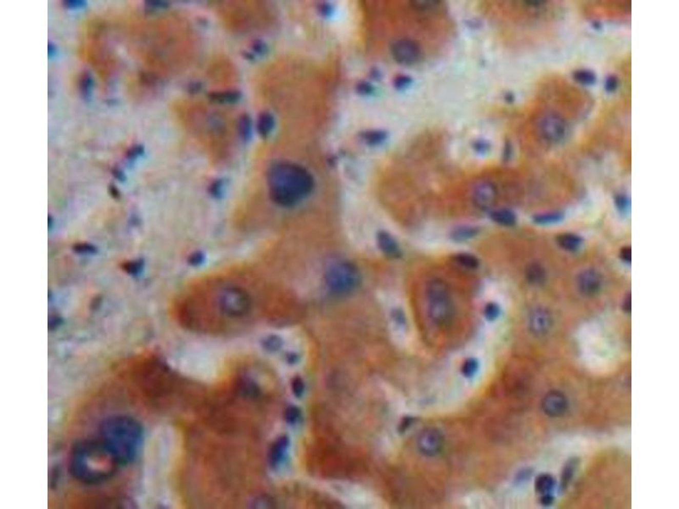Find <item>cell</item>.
<instances>
[{
	"label": "cell",
	"instance_id": "603a6c76",
	"mask_svg": "<svg viewBox=\"0 0 679 509\" xmlns=\"http://www.w3.org/2000/svg\"><path fill=\"white\" fill-rule=\"evenodd\" d=\"M500 313L501 310L500 306L496 303H488L484 310V315L489 321H494L495 319H497V317H500Z\"/></svg>",
	"mask_w": 679,
	"mask_h": 509
},
{
	"label": "cell",
	"instance_id": "4dcf8cb0",
	"mask_svg": "<svg viewBox=\"0 0 679 509\" xmlns=\"http://www.w3.org/2000/svg\"><path fill=\"white\" fill-rule=\"evenodd\" d=\"M631 301H632L631 295H628L625 300H624V303H623V310L627 312V313H630L631 312Z\"/></svg>",
	"mask_w": 679,
	"mask_h": 509
},
{
	"label": "cell",
	"instance_id": "83f0119b",
	"mask_svg": "<svg viewBox=\"0 0 679 509\" xmlns=\"http://www.w3.org/2000/svg\"><path fill=\"white\" fill-rule=\"evenodd\" d=\"M272 126H273V120L271 118V116L264 115V117L262 118L261 123H260V129H261L262 133H265V134L268 133L271 130Z\"/></svg>",
	"mask_w": 679,
	"mask_h": 509
},
{
	"label": "cell",
	"instance_id": "8992f818",
	"mask_svg": "<svg viewBox=\"0 0 679 509\" xmlns=\"http://www.w3.org/2000/svg\"><path fill=\"white\" fill-rule=\"evenodd\" d=\"M576 288L584 296L598 295L603 286V278L598 271L588 268L582 271L576 277Z\"/></svg>",
	"mask_w": 679,
	"mask_h": 509
},
{
	"label": "cell",
	"instance_id": "2e32d148",
	"mask_svg": "<svg viewBox=\"0 0 679 509\" xmlns=\"http://www.w3.org/2000/svg\"><path fill=\"white\" fill-rule=\"evenodd\" d=\"M554 486L555 480L550 475L545 474L539 475L535 481L536 491L542 495L550 494V492L554 489Z\"/></svg>",
	"mask_w": 679,
	"mask_h": 509
},
{
	"label": "cell",
	"instance_id": "7402d4cb",
	"mask_svg": "<svg viewBox=\"0 0 679 509\" xmlns=\"http://www.w3.org/2000/svg\"><path fill=\"white\" fill-rule=\"evenodd\" d=\"M576 462L575 460H571L566 465L564 469L563 474H562V487H566L568 485L570 480L573 476L574 471L576 469Z\"/></svg>",
	"mask_w": 679,
	"mask_h": 509
},
{
	"label": "cell",
	"instance_id": "ffe728a7",
	"mask_svg": "<svg viewBox=\"0 0 679 509\" xmlns=\"http://www.w3.org/2000/svg\"><path fill=\"white\" fill-rule=\"evenodd\" d=\"M285 420L290 425H294L300 420L301 410L297 406H289L285 411Z\"/></svg>",
	"mask_w": 679,
	"mask_h": 509
},
{
	"label": "cell",
	"instance_id": "277c9868",
	"mask_svg": "<svg viewBox=\"0 0 679 509\" xmlns=\"http://www.w3.org/2000/svg\"><path fill=\"white\" fill-rule=\"evenodd\" d=\"M426 300L429 317L440 327H445L453 321L454 307L450 290L444 281L434 278L426 287Z\"/></svg>",
	"mask_w": 679,
	"mask_h": 509
},
{
	"label": "cell",
	"instance_id": "7c38bea8",
	"mask_svg": "<svg viewBox=\"0 0 679 509\" xmlns=\"http://www.w3.org/2000/svg\"><path fill=\"white\" fill-rule=\"evenodd\" d=\"M418 49L415 45H413L409 41H402L394 45L393 52L395 56L404 62H413L418 55Z\"/></svg>",
	"mask_w": 679,
	"mask_h": 509
},
{
	"label": "cell",
	"instance_id": "5b68a950",
	"mask_svg": "<svg viewBox=\"0 0 679 509\" xmlns=\"http://www.w3.org/2000/svg\"><path fill=\"white\" fill-rule=\"evenodd\" d=\"M444 441V436L439 430L426 429L418 436V449L424 456L432 458L443 451Z\"/></svg>",
	"mask_w": 679,
	"mask_h": 509
},
{
	"label": "cell",
	"instance_id": "ba28073f",
	"mask_svg": "<svg viewBox=\"0 0 679 509\" xmlns=\"http://www.w3.org/2000/svg\"><path fill=\"white\" fill-rule=\"evenodd\" d=\"M542 406L547 415L556 418L567 411L568 401L566 396L560 391H550L543 400Z\"/></svg>",
	"mask_w": 679,
	"mask_h": 509
},
{
	"label": "cell",
	"instance_id": "9c48e42d",
	"mask_svg": "<svg viewBox=\"0 0 679 509\" xmlns=\"http://www.w3.org/2000/svg\"><path fill=\"white\" fill-rule=\"evenodd\" d=\"M497 189L491 182H482L473 191V202L480 209H488L497 199Z\"/></svg>",
	"mask_w": 679,
	"mask_h": 509
},
{
	"label": "cell",
	"instance_id": "f1b7e54d",
	"mask_svg": "<svg viewBox=\"0 0 679 509\" xmlns=\"http://www.w3.org/2000/svg\"><path fill=\"white\" fill-rule=\"evenodd\" d=\"M620 257L623 260V262L627 264H630L632 261V250L630 246H625L622 249L620 252Z\"/></svg>",
	"mask_w": 679,
	"mask_h": 509
},
{
	"label": "cell",
	"instance_id": "f546056e",
	"mask_svg": "<svg viewBox=\"0 0 679 509\" xmlns=\"http://www.w3.org/2000/svg\"><path fill=\"white\" fill-rule=\"evenodd\" d=\"M553 501H554V497H552L550 494L543 495V497H542V504L545 505V506L551 505Z\"/></svg>",
	"mask_w": 679,
	"mask_h": 509
},
{
	"label": "cell",
	"instance_id": "3957f363",
	"mask_svg": "<svg viewBox=\"0 0 679 509\" xmlns=\"http://www.w3.org/2000/svg\"><path fill=\"white\" fill-rule=\"evenodd\" d=\"M323 280L330 295L344 298L352 295L361 283V274L353 262L346 259H335L328 264Z\"/></svg>",
	"mask_w": 679,
	"mask_h": 509
},
{
	"label": "cell",
	"instance_id": "4316f807",
	"mask_svg": "<svg viewBox=\"0 0 679 509\" xmlns=\"http://www.w3.org/2000/svg\"><path fill=\"white\" fill-rule=\"evenodd\" d=\"M273 502L272 499H269L268 497H259L255 500L253 503L254 507L257 508H267V507H273Z\"/></svg>",
	"mask_w": 679,
	"mask_h": 509
},
{
	"label": "cell",
	"instance_id": "7a4b0ae2",
	"mask_svg": "<svg viewBox=\"0 0 679 509\" xmlns=\"http://www.w3.org/2000/svg\"><path fill=\"white\" fill-rule=\"evenodd\" d=\"M319 182L310 161L275 158L255 172L234 208V225L246 233L310 241Z\"/></svg>",
	"mask_w": 679,
	"mask_h": 509
},
{
	"label": "cell",
	"instance_id": "cb8c5ba5",
	"mask_svg": "<svg viewBox=\"0 0 679 509\" xmlns=\"http://www.w3.org/2000/svg\"><path fill=\"white\" fill-rule=\"evenodd\" d=\"M615 202L616 209H617L618 212L621 215L625 216V215L628 214V212H629V208H630L629 207L630 203H629V199H628V197L625 196V195H619V196L615 198Z\"/></svg>",
	"mask_w": 679,
	"mask_h": 509
},
{
	"label": "cell",
	"instance_id": "44dd1931",
	"mask_svg": "<svg viewBox=\"0 0 679 509\" xmlns=\"http://www.w3.org/2000/svg\"><path fill=\"white\" fill-rule=\"evenodd\" d=\"M478 233L477 229L475 228H462L461 229H457L455 233L453 234L454 239L457 240H465V239H470L473 236L476 235Z\"/></svg>",
	"mask_w": 679,
	"mask_h": 509
},
{
	"label": "cell",
	"instance_id": "1f68e13d",
	"mask_svg": "<svg viewBox=\"0 0 679 509\" xmlns=\"http://www.w3.org/2000/svg\"><path fill=\"white\" fill-rule=\"evenodd\" d=\"M268 265H270V264H268ZM274 269H275V268H274ZM275 270H276V269H275ZM276 271H277V270H276ZM278 273H279V272H278ZM281 275H282V274H281ZM282 276H283V275H282ZM283 277H284V276H283ZM284 278H285V277H284ZM286 280H288V279H286ZM288 281H289V280H288ZM289 282H290V281H289ZM290 283H291V282H290ZM291 284H292V283H291ZM292 286H293V284H292ZM294 287H295V286H294ZM295 289H296V288H295ZM296 291H297V289H296ZM298 292H299V291H298ZM299 294H300V293H299ZM300 295H301V294H300ZM302 297H303V296H302ZM303 300H304V298L303 297ZM304 301H305V300H304ZM305 304H306V305H307V303H306V301H305ZM306 309H307V311H306V314H307V313H308V307H307V306H306Z\"/></svg>",
	"mask_w": 679,
	"mask_h": 509
},
{
	"label": "cell",
	"instance_id": "e0dca14e",
	"mask_svg": "<svg viewBox=\"0 0 679 509\" xmlns=\"http://www.w3.org/2000/svg\"><path fill=\"white\" fill-rule=\"evenodd\" d=\"M563 219V214L561 212L540 213V214L535 215L533 217V221L535 223L544 225V226L558 223V222L562 221Z\"/></svg>",
	"mask_w": 679,
	"mask_h": 509
},
{
	"label": "cell",
	"instance_id": "52a82bcc",
	"mask_svg": "<svg viewBox=\"0 0 679 509\" xmlns=\"http://www.w3.org/2000/svg\"><path fill=\"white\" fill-rule=\"evenodd\" d=\"M528 325L532 334L536 336L546 335L551 329V314L541 307L534 308L528 316Z\"/></svg>",
	"mask_w": 679,
	"mask_h": 509
},
{
	"label": "cell",
	"instance_id": "ac0fdd59",
	"mask_svg": "<svg viewBox=\"0 0 679 509\" xmlns=\"http://www.w3.org/2000/svg\"><path fill=\"white\" fill-rule=\"evenodd\" d=\"M456 261L463 267L469 269H475L479 266L478 259L475 256H472L471 254H458V256H456Z\"/></svg>",
	"mask_w": 679,
	"mask_h": 509
},
{
	"label": "cell",
	"instance_id": "d6986e66",
	"mask_svg": "<svg viewBox=\"0 0 679 509\" xmlns=\"http://www.w3.org/2000/svg\"><path fill=\"white\" fill-rule=\"evenodd\" d=\"M479 369V362L475 358H470L466 360L465 363L463 364L462 374L465 378H472L475 376Z\"/></svg>",
	"mask_w": 679,
	"mask_h": 509
},
{
	"label": "cell",
	"instance_id": "484cf974",
	"mask_svg": "<svg viewBox=\"0 0 679 509\" xmlns=\"http://www.w3.org/2000/svg\"><path fill=\"white\" fill-rule=\"evenodd\" d=\"M291 390H292L293 394L297 398H300L303 396V393L305 391V384H304V381H303L302 378L295 377L293 379L292 382H291Z\"/></svg>",
	"mask_w": 679,
	"mask_h": 509
},
{
	"label": "cell",
	"instance_id": "5bb4252c",
	"mask_svg": "<svg viewBox=\"0 0 679 509\" xmlns=\"http://www.w3.org/2000/svg\"><path fill=\"white\" fill-rule=\"evenodd\" d=\"M547 273L544 267L538 263H531L526 270V278L532 286H542L546 280Z\"/></svg>",
	"mask_w": 679,
	"mask_h": 509
},
{
	"label": "cell",
	"instance_id": "30bf717a",
	"mask_svg": "<svg viewBox=\"0 0 679 509\" xmlns=\"http://www.w3.org/2000/svg\"><path fill=\"white\" fill-rule=\"evenodd\" d=\"M289 444L288 437L281 436L272 445L268 453V462L272 469H277L283 463L287 454Z\"/></svg>",
	"mask_w": 679,
	"mask_h": 509
},
{
	"label": "cell",
	"instance_id": "6da1fadb",
	"mask_svg": "<svg viewBox=\"0 0 679 509\" xmlns=\"http://www.w3.org/2000/svg\"><path fill=\"white\" fill-rule=\"evenodd\" d=\"M172 310L185 327L208 332L256 317L277 323L295 322L304 317L305 304L272 267L239 264L193 278L175 295Z\"/></svg>",
	"mask_w": 679,
	"mask_h": 509
},
{
	"label": "cell",
	"instance_id": "9a60e30c",
	"mask_svg": "<svg viewBox=\"0 0 679 509\" xmlns=\"http://www.w3.org/2000/svg\"><path fill=\"white\" fill-rule=\"evenodd\" d=\"M491 218L496 223L504 227H513L517 221L516 215L508 209H500L491 213Z\"/></svg>",
	"mask_w": 679,
	"mask_h": 509
},
{
	"label": "cell",
	"instance_id": "4fadbf2b",
	"mask_svg": "<svg viewBox=\"0 0 679 509\" xmlns=\"http://www.w3.org/2000/svg\"><path fill=\"white\" fill-rule=\"evenodd\" d=\"M583 239L576 234L566 233L562 234L557 238V243L561 248L569 252H574L581 248Z\"/></svg>",
	"mask_w": 679,
	"mask_h": 509
},
{
	"label": "cell",
	"instance_id": "8fae6325",
	"mask_svg": "<svg viewBox=\"0 0 679 509\" xmlns=\"http://www.w3.org/2000/svg\"><path fill=\"white\" fill-rule=\"evenodd\" d=\"M377 245L383 254L390 258H397L401 255L398 243L387 232H380L377 235Z\"/></svg>",
	"mask_w": 679,
	"mask_h": 509
},
{
	"label": "cell",
	"instance_id": "d4e9b609",
	"mask_svg": "<svg viewBox=\"0 0 679 509\" xmlns=\"http://www.w3.org/2000/svg\"><path fill=\"white\" fill-rule=\"evenodd\" d=\"M241 391L244 396H248V397L256 396L258 394V389L256 384L251 381H244L241 386Z\"/></svg>",
	"mask_w": 679,
	"mask_h": 509
}]
</instances>
